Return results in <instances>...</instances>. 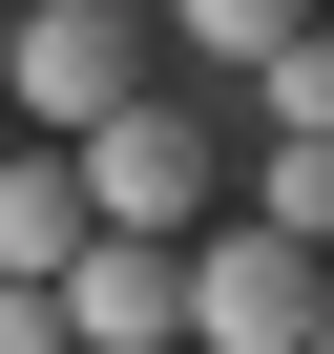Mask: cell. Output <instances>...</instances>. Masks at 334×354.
<instances>
[{
  "mask_svg": "<svg viewBox=\"0 0 334 354\" xmlns=\"http://www.w3.org/2000/svg\"><path fill=\"white\" fill-rule=\"evenodd\" d=\"M313 313H334V250L313 230H272V209H209L188 230V333L209 354H313Z\"/></svg>",
  "mask_w": 334,
  "mask_h": 354,
  "instance_id": "6da1fadb",
  "label": "cell"
},
{
  "mask_svg": "<svg viewBox=\"0 0 334 354\" xmlns=\"http://www.w3.org/2000/svg\"><path fill=\"white\" fill-rule=\"evenodd\" d=\"M63 146H84V209H105V230H209V209H251V188H230V146L167 104V84L105 104V125H63Z\"/></svg>",
  "mask_w": 334,
  "mask_h": 354,
  "instance_id": "7a4b0ae2",
  "label": "cell"
},
{
  "mask_svg": "<svg viewBox=\"0 0 334 354\" xmlns=\"http://www.w3.org/2000/svg\"><path fill=\"white\" fill-rule=\"evenodd\" d=\"M0 104H21V125H105V104H146V0H21Z\"/></svg>",
  "mask_w": 334,
  "mask_h": 354,
  "instance_id": "3957f363",
  "label": "cell"
},
{
  "mask_svg": "<svg viewBox=\"0 0 334 354\" xmlns=\"http://www.w3.org/2000/svg\"><path fill=\"white\" fill-rule=\"evenodd\" d=\"M42 292H63V354H167L188 333V230H84Z\"/></svg>",
  "mask_w": 334,
  "mask_h": 354,
  "instance_id": "277c9868",
  "label": "cell"
},
{
  "mask_svg": "<svg viewBox=\"0 0 334 354\" xmlns=\"http://www.w3.org/2000/svg\"><path fill=\"white\" fill-rule=\"evenodd\" d=\"M105 209H84V146L63 125H0V271H63Z\"/></svg>",
  "mask_w": 334,
  "mask_h": 354,
  "instance_id": "5b68a950",
  "label": "cell"
},
{
  "mask_svg": "<svg viewBox=\"0 0 334 354\" xmlns=\"http://www.w3.org/2000/svg\"><path fill=\"white\" fill-rule=\"evenodd\" d=\"M251 125H272V146H292V125H313V146H334V21H292V42H272V63H251Z\"/></svg>",
  "mask_w": 334,
  "mask_h": 354,
  "instance_id": "8992f818",
  "label": "cell"
},
{
  "mask_svg": "<svg viewBox=\"0 0 334 354\" xmlns=\"http://www.w3.org/2000/svg\"><path fill=\"white\" fill-rule=\"evenodd\" d=\"M292 21H313V0H167V42H209V63H272Z\"/></svg>",
  "mask_w": 334,
  "mask_h": 354,
  "instance_id": "52a82bcc",
  "label": "cell"
},
{
  "mask_svg": "<svg viewBox=\"0 0 334 354\" xmlns=\"http://www.w3.org/2000/svg\"><path fill=\"white\" fill-rule=\"evenodd\" d=\"M251 209H272V230H313V250H334V146H313V125H292V146H272V167H251Z\"/></svg>",
  "mask_w": 334,
  "mask_h": 354,
  "instance_id": "ba28073f",
  "label": "cell"
},
{
  "mask_svg": "<svg viewBox=\"0 0 334 354\" xmlns=\"http://www.w3.org/2000/svg\"><path fill=\"white\" fill-rule=\"evenodd\" d=\"M0 63H21V0H0Z\"/></svg>",
  "mask_w": 334,
  "mask_h": 354,
  "instance_id": "9c48e42d",
  "label": "cell"
},
{
  "mask_svg": "<svg viewBox=\"0 0 334 354\" xmlns=\"http://www.w3.org/2000/svg\"><path fill=\"white\" fill-rule=\"evenodd\" d=\"M313 354H334V313H313Z\"/></svg>",
  "mask_w": 334,
  "mask_h": 354,
  "instance_id": "30bf717a",
  "label": "cell"
},
{
  "mask_svg": "<svg viewBox=\"0 0 334 354\" xmlns=\"http://www.w3.org/2000/svg\"><path fill=\"white\" fill-rule=\"evenodd\" d=\"M0 125H21V104H0Z\"/></svg>",
  "mask_w": 334,
  "mask_h": 354,
  "instance_id": "8fae6325",
  "label": "cell"
},
{
  "mask_svg": "<svg viewBox=\"0 0 334 354\" xmlns=\"http://www.w3.org/2000/svg\"><path fill=\"white\" fill-rule=\"evenodd\" d=\"M313 21H334V0H313Z\"/></svg>",
  "mask_w": 334,
  "mask_h": 354,
  "instance_id": "7c38bea8",
  "label": "cell"
}]
</instances>
